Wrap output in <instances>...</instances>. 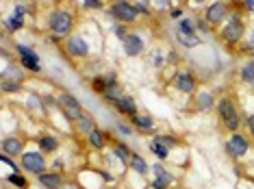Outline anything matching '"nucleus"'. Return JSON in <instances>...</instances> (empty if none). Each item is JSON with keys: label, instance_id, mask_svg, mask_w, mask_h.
Returning <instances> with one entry per match:
<instances>
[{"label": "nucleus", "instance_id": "ea45409f", "mask_svg": "<svg viewBox=\"0 0 254 189\" xmlns=\"http://www.w3.org/2000/svg\"><path fill=\"white\" fill-rule=\"evenodd\" d=\"M0 163H2L9 172H24L22 170V165H20V159H13V157H9V154L0 152Z\"/></svg>", "mask_w": 254, "mask_h": 189}, {"label": "nucleus", "instance_id": "c9c22d12", "mask_svg": "<svg viewBox=\"0 0 254 189\" xmlns=\"http://www.w3.org/2000/svg\"><path fill=\"white\" fill-rule=\"evenodd\" d=\"M109 31H111V33H113V37H115V39H118V42H120V44H122V42H124V39H126V37H128L130 28H128V26H126V24H120V22H113V20H111V24H109Z\"/></svg>", "mask_w": 254, "mask_h": 189}, {"label": "nucleus", "instance_id": "9d476101", "mask_svg": "<svg viewBox=\"0 0 254 189\" xmlns=\"http://www.w3.org/2000/svg\"><path fill=\"white\" fill-rule=\"evenodd\" d=\"M57 98H59V107H61V113H63V118L67 120L70 124H76L80 118L85 116V109L83 105L78 102V98L72 94V91H67V89H61V91H57Z\"/></svg>", "mask_w": 254, "mask_h": 189}, {"label": "nucleus", "instance_id": "a18cd8bd", "mask_svg": "<svg viewBox=\"0 0 254 189\" xmlns=\"http://www.w3.org/2000/svg\"><path fill=\"white\" fill-rule=\"evenodd\" d=\"M152 7H154V13H157V11H170L174 7V2H172V0H157V2H152Z\"/></svg>", "mask_w": 254, "mask_h": 189}, {"label": "nucleus", "instance_id": "f8f14e48", "mask_svg": "<svg viewBox=\"0 0 254 189\" xmlns=\"http://www.w3.org/2000/svg\"><path fill=\"white\" fill-rule=\"evenodd\" d=\"M22 98H24V111L28 113V116H33L35 120H46V118H50L48 109H46V105H44L42 94H37V91H26V89H24Z\"/></svg>", "mask_w": 254, "mask_h": 189}, {"label": "nucleus", "instance_id": "4468645a", "mask_svg": "<svg viewBox=\"0 0 254 189\" xmlns=\"http://www.w3.org/2000/svg\"><path fill=\"white\" fill-rule=\"evenodd\" d=\"M0 152L9 154L13 159H20L26 152V139L20 133H11V135H2L0 137Z\"/></svg>", "mask_w": 254, "mask_h": 189}, {"label": "nucleus", "instance_id": "4c0bfd02", "mask_svg": "<svg viewBox=\"0 0 254 189\" xmlns=\"http://www.w3.org/2000/svg\"><path fill=\"white\" fill-rule=\"evenodd\" d=\"M98 170V174H100V181H102V185L105 187H115L118 185V174L115 172H111V170H107V168H96Z\"/></svg>", "mask_w": 254, "mask_h": 189}, {"label": "nucleus", "instance_id": "37998d69", "mask_svg": "<svg viewBox=\"0 0 254 189\" xmlns=\"http://www.w3.org/2000/svg\"><path fill=\"white\" fill-rule=\"evenodd\" d=\"M185 7H181V4H174V7H172L170 11H167V18L170 20H174V22H178V20H183L185 18Z\"/></svg>", "mask_w": 254, "mask_h": 189}, {"label": "nucleus", "instance_id": "de8ad7c7", "mask_svg": "<svg viewBox=\"0 0 254 189\" xmlns=\"http://www.w3.org/2000/svg\"><path fill=\"white\" fill-rule=\"evenodd\" d=\"M244 126H246L248 135H250V139L254 141V113H250V116L244 118Z\"/></svg>", "mask_w": 254, "mask_h": 189}, {"label": "nucleus", "instance_id": "ddd939ff", "mask_svg": "<svg viewBox=\"0 0 254 189\" xmlns=\"http://www.w3.org/2000/svg\"><path fill=\"white\" fill-rule=\"evenodd\" d=\"M191 105L195 113H215V105H217L215 91L211 87H200L191 98Z\"/></svg>", "mask_w": 254, "mask_h": 189}, {"label": "nucleus", "instance_id": "72a5a7b5", "mask_svg": "<svg viewBox=\"0 0 254 189\" xmlns=\"http://www.w3.org/2000/svg\"><path fill=\"white\" fill-rule=\"evenodd\" d=\"M33 11H35V4H31V2H13V4H11V11H9V13L20 15V18L26 20V15H31Z\"/></svg>", "mask_w": 254, "mask_h": 189}, {"label": "nucleus", "instance_id": "4be33fe9", "mask_svg": "<svg viewBox=\"0 0 254 189\" xmlns=\"http://www.w3.org/2000/svg\"><path fill=\"white\" fill-rule=\"evenodd\" d=\"M115 113H118V116H124V118H132V116H137V113H139V105H137V100L132 98L130 94H124L122 98H120L118 102H115V105L111 107Z\"/></svg>", "mask_w": 254, "mask_h": 189}, {"label": "nucleus", "instance_id": "b1692460", "mask_svg": "<svg viewBox=\"0 0 254 189\" xmlns=\"http://www.w3.org/2000/svg\"><path fill=\"white\" fill-rule=\"evenodd\" d=\"M150 176H152V179L163 181L165 185H170V187L176 185V181H178V176L170 168H167L165 163H152V165H150Z\"/></svg>", "mask_w": 254, "mask_h": 189}, {"label": "nucleus", "instance_id": "423d86ee", "mask_svg": "<svg viewBox=\"0 0 254 189\" xmlns=\"http://www.w3.org/2000/svg\"><path fill=\"white\" fill-rule=\"evenodd\" d=\"M224 152H226V157L230 159V161H244V159H248V154L252 152L254 148V141L250 139V135L246 133H230L226 139H224Z\"/></svg>", "mask_w": 254, "mask_h": 189}, {"label": "nucleus", "instance_id": "49530a36", "mask_svg": "<svg viewBox=\"0 0 254 189\" xmlns=\"http://www.w3.org/2000/svg\"><path fill=\"white\" fill-rule=\"evenodd\" d=\"M237 7H239L241 11H244L246 15H250V13H254V0H241V2H235Z\"/></svg>", "mask_w": 254, "mask_h": 189}, {"label": "nucleus", "instance_id": "864d4df0", "mask_svg": "<svg viewBox=\"0 0 254 189\" xmlns=\"http://www.w3.org/2000/svg\"><path fill=\"white\" fill-rule=\"evenodd\" d=\"M250 57H252V59H254V50H252V55H250Z\"/></svg>", "mask_w": 254, "mask_h": 189}, {"label": "nucleus", "instance_id": "0eeeda50", "mask_svg": "<svg viewBox=\"0 0 254 189\" xmlns=\"http://www.w3.org/2000/svg\"><path fill=\"white\" fill-rule=\"evenodd\" d=\"M107 13L113 22H120V24H126V26L137 24L141 20L132 0H113V2L107 4Z\"/></svg>", "mask_w": 254, "mask_h": 189}, {"label": "nucleus", "instance_id": "f3484780", "mask_svg": "<svg viewBox=\"0 0 254 189\" xmlns=\"http://www.w3.org/2000/svg\"><path fill=\"white\" fill-rule=\"evenodd\" d=\"M130 126L135 128V133H141V135H157L159 130H157V120H154L150 113H146V111H139L137 116H132L130 120Z\"/></svg>", "mask_w": 254, "mask_h": 189}, {"label": "nucleus", "instance_id": "09e8293b", "mask_svg": "<svg viewBox=\"0 0 254 189\" xmlns=\"http://www.w3.org/2000/svg\"><path fill=\"white\" fill-rule=\"evenodd\" d=\"M148 189H172V187H170V185H165L163 181L152 179V176H150V179H148Z\"/></svg>", "mask_w": 254, "mask_h": 189}, {"label": "nucleus", "instance_id": "5701e85b", "mask_svg": "<svg viewBox=\"0 0 254 189\" xmlns=\"http://www.w3.org/2000/svg\"><path fill=\"white\" fill-rule=\"evenodd\" d=\"M148 152L150 154H152V157L154 159H157V161L159 163H163V161H170V157H172V152H174V150H170V148H167L165 144H163V141H161L159 139V137L157 135H152V137H150V139H148Z\"/></svg>", "mask_w": 254, "mask_h": 189}, {"label": "nucleus", "instance_id": "2f4dec72", "mask_svg": "<svg viewBox=\"0 0 254 189\" xmlns=\"http://www.w3.org/2000/svg\"><path fill=\"white\" fill-rule=\"evenodd\" d=\"M174 37H176V46H181L185 50H195L204 44L200 35H174Z\"/></svg>", "mask_w": 254, "mask_h": 189}, {"label": "nucleus", "instance_id": "6e6552de", "mask_svg": "<svg viewBox=\"0 0 254 189\" xmlns=\"http://www.w3.org/2000/svg\"><path fill=\"white\" fill-rule=\"evenodd\" d=\"M230 11H233V2H224V0H215V2H206V7L202 9V18L206 20L213 31H219L226 24Z\"/></svg>", "mask_w": 254, "mask_h": 189}, {"label": "nucleus", "instance_id": "a878e982", "mask_svg": "<svg viewBox=\"0 0 254 189\" xmlns=\"http://www.w3.org/2000/svg\"><path fill=\"white\" fill-rule=\"evenodd\" d=\"M113 154H115V159H118L120 163L124 165L126 170H128V165H130V159H132V150H130V146L126 144V141H122V139H113V144H111V148H109Z\"/></svg>", "mask_w": 254, "mask_h": 189}, {"label": "nucleus", "instance_id": "aec40b11", "mask_svg": "<svg viewBox=\"0 0 254 189\" xmlns=\"http://www.w3.org/2000/svg\"><path fill=\"white\" fill-rule=\"evenodd\" d=\"M35 181H37V185L42 187V189H61L67 183L65 174H63V172H55V170L44 172V174L37 176Z\"/></svg>", "mask_w": 254, "mask_h": 189}, {"label": "nucleus", "instance_id": "473e14b6", "mask_svg": "<svg viewBox=\"0 0 254 189\" xmlns=\"http://www.w3.org/2000/svg\"><path fill=\"white\" fill-rule=\"evenodd\" d=\"M0 89L4 96H22L24 94V85L15 81H0Z\"/></svg>", "mask_w": 254, "mask_h": 189}, {"label": "nucleus", "instance_id": "e433bc0d", "mask_svg": "<svg viewBox=\"0 0 254 189\" xmlns=\"http://www.w3.org/2000/svg\"><path fill=\"white\" fill-rule=\"evenodd\" d=\"M113 133L118 135V139H120V137H124V139H130V137L135 135V128L130 126V122H115L113 124Z\"/></svg>", "mask_w": 254, "mask_h": 189}, {"label": "nucleus", "instance_id": "412c9836", "mask_svg": "<svg viewBox=\"0 0 254 189\" xmlns=\"http://www.w3.org/2000/svg\"><path fill=\"white\" fill-rule=\"evenodd\" d=\"M31 189V181L24 172H2V189Z\"/></svg>", "mask_w": 254, "mask_h": 189}, {"label": "nucleus", "instance_id": "603ef678", "mask_svg": "<svg viewBox=\"0 0 254 189\" xmlns=\"http://www.w3.org/2000/svg\"><path fill=\"white\" fill-rule=\"evenodd\" d=\"M61 189H80V185H78L76 181H67V183H65V185H63Z\"/></svg>", "mask_w": 254, "mask_h": 189}, {"label": "nucleus", "instance_id": "bb28decb", "mask_svg": "<svg viewBox=\"0 0 254 189\" xmlns=\"http://www.w3.org/2000/svg\"><path fill=\"white\" fill-rule=\"evenodd\" d=\"M150 165L146 161V157L139 152H132V159H130V165H128V172H132V174H137L139 179H148L150 176Z\"/></svg>", "mask_w": 254, "mask_h": 189}, {"label": "nucleus", "instance_id": "2eb2a0df", "mask_svg": "<svg viewBox=\"0 0 254 189\" xmlns=\"http://www.w3.org/2000/svg\"><path fill=\"white\" fill-rule=\"evenodd\" d=\"M85 144H87V148L91 152L102 154V152H107L109 148H111L113 137H111V133H109L107 128H100V126H98V128H94V133L85 139Z\"/></svg>", "mask_w": 254, "mask_h": 189}, {"label": "nucleus", "instance_id": "9b49d317", "mask_svg": "<svg viewBox=\"0 0 254 189\" xmlns=\"http://www.w3.org/2000/svg\"><path fill=\"white\" fill-rule=\"evenodd\" d=\"M148 50V37L143 35L139 28L128 33V37L122 42V53L128 57V59H139V57Z\"/></svg>", "mask_w": 254, "mask_h": 189}, {"label": "nucleus", "instance_id": "f257e3e1", "mask_svg": "<svg viewBox=\"0 0 254 189\" xmlns=\"http://www.w3.org/2000/svg\"><path fill=\"white\" fill-rule=\"evenodd\" d=\"M44 26H46V31H48V35H57L65 42L72 33H76V11L72 7L46 9Z\"/></svg>", "mask_w": 254, "mask_h": 189}, {"label": "nucleus", "instance_id": "dca6fc26", "mask_svg": "<svg viewBox=\"0 0 254 189\" xmlns=\"http://www.w3.org/2000/svg\"><path fill=\"white\" fill-rule=\"evenodd\" d=\"M0 81H15V83H22L26 87L28 83V72L20 65L15 59L11 61H2V67H0Z\"/></svg>", "mask_w": 254, "mask_h": 189}, {"label": "nucleus", "instance_id": "79ce46f5", "mask_svg": "<svg viewBox=\"0 0 254 189\" xmlns=\"http://www.w3.org/2000/svg\"><path fill=\"white\" fill-rule=\"evenodd\" d=\"M195 31H198L200 37H204V35H209V33H213V28L206 24V20L202 18V15H198V18H195Z\"/></svg>", "mask_w": 254, "mask_h": 189}, {"label": "nucleus", "instance_id": "f03ea898", "mask_svg": "<svg viewBox=\"0 0 254 189\" xmlns=\"http://www.w3.org/2000/svg\"><path fill=\"white\" fill-rule=\"evenodd\" d=\"M246 35H248L246 13L235 4L233 11H230V15H228V20H226V24L217 31V39L224 46H239L246 39Z\"/></svg>", "mask_w": 254, "mask_h": 189}, {"label": "nucleus", "instance_id": "7ed1b4c3", "mask_svg": "<svg viewBox=\"0 0 254 189\" xmlns=\"http://www.w3.org/2000/svg\"><path fill=\"white\" fill-rule=\"evenodd\" d=\"M215 116H217V122L222 126V130L226 133H239L241 130V122L244 118L239 116V105L233 100V96L228 94H222L217 96V105H215Z\"/></svg>", "mask_w": 254, "mask_h": 189}, {"label": "nucleus", "instance_id": "c756f323", "mask_svg": "<svg viewBox=\"0 0 254 189\" xmlns=\"http://www.w3.org/2000/svg\"><path fill=\"white\" fill-rule=\"evenodd\" d=\"M174 35H198V31H195V18L185 15L183 20L174 22Z\"/></svg>", "mask_w": 254, "mask_h": 189}, {"label": "nucleus", "instance_id": "1a4fd4ad", "mask_svg": "<svg viewBox=\"0 0 254 189\" xmlns=\"http://www.w3.org/2000/svg\"><path fill=\"white\" fill-rule=\"evenodd\" d=\"M20 165H22V170H24V174L28 176H42L44 172H48L50 170V161H48V157L42 152V150H37V148H31V150H26L24 154L20 157Z\"/></svg>", "mask_w": 254, "mask_h": 189}, {"label": "nucleus", "instance_id": "c03bdc74", "mask_svg": "<svg viewBox=\"0 0 254 189\" xmlns=\"http://www.w3.org/2000/svg\"><path fill=\"white\" fill-rule=\"evenodd\" d=\"M165 61H167V65H174V67H181L178 63H181V55H178V50L174 48H170L165 53Z\"/></svg>", "mask_w": 254, "mask_h": 189}, {"label": "nucleus", "instance_id": "a211bd4d", "mask_svg": "<svg viewBox=\"0 0 254 189\" xmlns=\"http://www.w3.org/2000/svg\"><path fill=\"white\" fill-rule=\"evenodd\" d=\"M35 146L37 150H42L46 157H55L61 150V139L55 133H42L35 137Z\"/></svg>", "mask_w": 254, "mask_h": 189}, {"label": "nucleus", "instance_id": "5fc2aeb1", "mask_svg": "<svg viewBox=\"0 0 254 189\" xmlns=\"http://www.w3.org/2000/svg\"><path fill=\"white\" fill-rule=\"evenodd\" d=\"M31 189H33V187H31Z\"/></svg>", "mask_w": 254, "mask_h": 189}, {"label": "nucleus", "instance_id": "c85d7f7f", "mask_svg": "<svg viewBox=\"0 0 254 189\" xmlns=\"http://www.w3.org/2000/svg\"><path fill=\"white\" fill-rule=\"evenodd\" d=\"M94 128H98V124H96V120L91 118L89 113H85V116L80 118L76 124H74V133H76L78 137H85V139L94 133Z\"/></svg>", "mask_w": 254, "mask_h": 189}, {"label": "nucleus", "instance_id": "20e7f679", "mask_svg": "<svg viewBox=\"0 0 254 189\" xmlns=\"http://www.w3.org/2000/svg\"><path fill=\"white\" fill-rule=\"evenodd\" d=\"M170 87L176 91V94L185 96L187 100H191L195 96V91L200 89V81H198V74L189 67H176L174 74H172V81Z\"/></svg>", "mask_w": 254, "mask_h": 189}, {"label": "nucleus", "instance_id": "393cba45", "mask_svg": "<svg viewBox=\"0 0 254 189\" xmlns=\"http://www.w3.org/2000/svg\"><path fill=\"white\" fill-rule=\"evenodd\" d=\"M2 33L4 35H18V33L24 31V18H20V15H13V13H7V15H2Z\"/></svg>", "mask_w": 254, "mask_h": 189}, {"label": "nucleus", "instance_id": "6ab92c4d", "mask_svg": "<svg viewBox=\"0 0 254 189\" xmlns=\"http://www.w3.org/2000/svg\"><path fill=\"white\" fill-rule=\"evenodd\" d=\"M13 55H18V61H28V63H37V65H44L42 63V55L33 48V44L26 42H13Z\"/></svg>", "mask_w": 254, "mask_h": 189}, {"label": "nucleus", "instance_id": "a19ab883", "mask_svg": "<svg viewBox=\"0 0 254 189\" xmlns=\"http://www.w3.org/2000/svg\"><path fill=\"white\" fill-rule=\"evenodd\" d=\"M78 7L83 11H102V9H107V4L102 0H80Z\"/></svg>", "mask_w": 254, "mask_h": 189}, {"label": "nucleus", "instance_id": "8fccbe9b", "mask_svg": "<svg viewBox=\"0 0 254 189\" xmlns=\"http://www.w3.org/2000/svg\"><path fill=\"white\" fill-rule=\"evenodd\" d=\"M67 165H65V161L63 159H59V157H55L53 161H50V170H55V172H63Z\"/></svg>", "mask_w": 254, "mask_h": 189}, {"label": "nucleus", "instance_id": "cd10ccee", "mask_svg": "<svg viewBox=\"0 0 254 189\" xmlns=\"http://www.w3.org/2000/svg\"><path fill=\"white\" fill-rule=\"evenodd\" d=\"M237 76H239V81L244 85L254 87V59L252 57H248L246 61L239 63V67H237Z\"/></svg>", "mask_w": 254, "mask_h": 189}, {"label": "nucleus", "instance_id": "7c9ffc66", "mask_svg": "<svg viewBox=\"0 0 254 189\" xmlns=\"http://www.w3.org/2000/svg\"><path fill=\"white\" fill-rule=\"evenodd\" d=\"M146 63H148L150 67H152V70H163V67L167 65V61H165V53L159 48V46H154V48L148 53Z\"/></svg>", "mask_w": 254, "mask_h": 189}, {"label": "nucleus", "instance_id": "39448f33", "mask_svg": "<svg viewBox=\"0 0 254 189\" xmlns=\"http://www.w3.org/2000/svg\"><path fill=\"white\" fill-rule=\"evenodd\" d=\"M63 53L70 55L76 61H87L94 55V42L87 37V33L76 31L63 42Z\"/></svg>", "mask_w": 254, "mask_h": 189}, {"label": "nucleus", "instance_id": "f704fd0d", "mask_svg": "<svg viewBox=\"0 0 254 189\" xmlns=\"http://www.w3.org/2000/svg\"><path fill=\"white\" fill-rule=\"evenodd\" d=\"M89 87L94 89V94H98L100 98L107 94V83H105V76H102V72H98V74H94V76H91Z\"/></svg>", "mask_w": 254, "mask_h": 189}, {"label": "nucleus", "instance_id": "3c124183", "mask_svg": "<svg viewBox=\"0 0 254 189\" xmlns=\"http://www.w3.org/2000/svg\"><path fill=\"white\" fill-rule=\"evenodd\" d=\"M246 42H248V44H250L252 48H254V26L250 28V31H248V35H246Z\"/></svg>", "mask_w": 254, "mask_h": 189}, {"label": "nucleus", "instance_id": "58836bf2", "mask_svg": "<svg viewBox=\"0 0 254 189\" xmlns=\"http://www.w3.org/2000/svg\"><path fill=\"white\" fill-rule=\"evenodd\" d=\"M132 4H135L139 18H152V13H154L152 2H148V0H132Z\"/></svg>", "mask_w": 254, "mask_h": 189}]
</instances>
